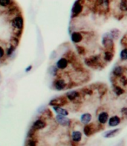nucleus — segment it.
Here are the masks:
<instances>
[{
    "mask_svg": "<svg viewBox=\"0 0 127 146\" xmlns=\"http://www.w3.org/2000/svg\"><path fill=\"white\" fill-rule=\"evenodd\" d=\"M85 62L87 65L90 67H97L98 66L101 64V61L100 60V57L99 56H92L91 58H86L85 60Z\"/></svg>",
    "mask_w": 127,
    "mask_h": 146,
    "instance_id": "obj_1",
    "label": "nucleus"
},
{
    "mask_svg": "<svg viewBox=\"0 0 127 146\" xmlns=\"http://www.w3.org/2000/svg\"><path fill=\"white\" fill-rule=\"evenodd\" d=\"M103 45L104 48H105L106 50L114 52V42L112 39L109 38L107 36H103Z\"/></svg>",
    "mask_w": 127,
    "mask_h": 146,
    "instance_id": "obj_2",
    "label": "nucleus"
},
{
    "mask_svg": "<svg viewBox=\"0 0 127 146\" xmlns=\"http://www.w3.org/2000/svg\"><path fill=\"white\" fill-rule=\"evenodd\" d=\"M83 6L81 3L80 1H77V2L74 3L73 8H72V17H77V16L80 15V14H81V12L83 11Z\"/></svg>",
    "mask_w": 127,
    "mask_h": 146,
    "instance_id": "obj_3",
    "label": "nucleus"
},
{
    "mask_svg": "<svg viewBox=\"0 0 127 146\" xmlns=\"http://www.w3.org/2000/svg\"><path fill=\"white\" fill-rule=\"evenodd\" d=\"M54 87L57 90H63L67 87V83L63 78L57 79L54 83Z\"/></svg>",
    "mask_w": 127,
    "mask_h": 146,
    "instance_id": "obj_4",
    "label": "nucleus"
},
{
    "mask_svg": "<svg viewBox=\"0 0 127 146\" xmlns=\"http://www.w3.org/2000/svg\"><path fill=\"white\" fill-rule=\"evenodd\" d=\"M97 128V127H94V125L93 124L90 125L89 123L85 126L84 129H83V132H84V134L86 137H89V136L92 135L93 133L96 132Z\"/></svg>",
    "mask_w": 127,
    "mask_h": 146,
    "instance_id": "obj_5",
    "label": "nucleus"
},
{
    "mask_svg": "<svg viewBox=\"0 0 127 146\" xmlns=\"http://www.w3.org/2000/svg\"><path fill=\"white\" fill-rule=\"evenodd\" d=\"M56 120L58 123L61 125L62 126H68L71 123V121H70L69 119H68L67 117H66V115H60V114H58L56 116Z\"/></svg>",
    "mask_w": 127,
    "mask_h": 146,
    "instance_id": "obj_6",
    "label": "nucleus"
},
{
    "mask_svg": "<svg viewBox=\"0 0 127 146\" xmlns=\"http://www.w3.org/2000/svg\"><path fill=\"white\" fill-rule=\"evenodd\" d=\"M97 8L101 11H106L109 9V0H97Z\"/></svg>",
    "mask_w": 127,
    "mask_h": 146,
    "instance_id": "obj_7",
    "label": "nucleus"
},
{
    "mask_svg": "<svg viewBox=\"0 0 127 146\" xmlns=\"http://www.w3.org/2000/svg\"><path fill=\"white\" fill-rule=\"evenodd\" d=\"M66 97L67 99L71 101V102H76V101H80V92H77V91H71V92H68L66 93Z\"/></svg>",
    "mask_w": 127,
    "mask_h": 146,
    "instance_id": "obj_8",
    "label": "nucleus"
},
{
    "mask_svg": "<svg viewBox=\"0 0 127 146\" xmlns=\"http://www.w3.org/2000/svg\"><path fill=\"white\" fill-rule=\"evenodd\" d=\"M12 25L13 27L16 29L21 30L23 27V19L22 17H17L13 20L12 22Z\"/></svg>",
    "mask_w": 127,
    "mask_h": 146,
    "instance_id": "obj_9",
    "label": "nucleus"
},
{
    "mask_svg": "<svg viewBox=\"0 0 127 146\" xmlns=\"http://www.w3.org/2000/svg\"><path fill=\"white\" fill-rule=\"evenodd\" d=\"M83 40V36L80 32H73L71 34V40L74 43H79Z\"/></svg>",
    "mask_w": 127,
    "mask_h": 146,
    "instance_id": "obj_10",
    "label": "nucleus"
},
{
    "mask_svg": "<svg viewBox=\"0 0 127 146\" xmlns=\"http://www.w3.org/2000/svg\"><path fill=\"white\" fill-rule=\"evenodd\" d=\"M120 131H121V129L120 128L114 129V130L106 131L103 133V137H105V138H112V137H114L115 136L119 134V133Z\"/></svg>",
    "mask_w": 127,
    "mask_h": 146,
    "instance_id": "obj_11",
    "label": "nucleus"
},
{
    "mask_svg": "<svg viewBox=\"0 0 127 146\" xmlns=\"http://www.w3.org/2000/svg\"><path fill=\"white\" fill-rule=\"evenodd\" d=\"M120 121H121V120H120V118L119 116L114 115L109 119V125L110 127H116L120 124Z\"/></svg>",
    "mask_w": 127,
    "mask_h": 146,
    "instance_id": "obj_12",
    "label": "nucleus"
},
{
    "mask_svg": "<svg viewBox=\"0 0 127 146\" xmlns=\"http://www.w3.org/2000/svg\"><path fill=\"white\" fill-rule=\"evenodd\" d=\"M45 126H46V123L43 120H42V119H37V121H35L34 122L32 128L34 129L35 131H37V130L43 129Z\"/></svg>",
    "mask_w": 127,
    "mask_h": 146,
    "instance_id": "obj_13",
    "label": "nucleus"
},
{
    "mask_svg": "<svg viewBox=\"0 0 127 146\" xmlns=\"http://www.w3.org/2000/svg\"><path fill=\"white\" fill-rule=\"evenodd\" d=\"M68 65V60L65 58H60L57 63V67L59 69H61V70L66 69Z\"/></svg>",
    "mask_w": 127,
    "mask_h": 146,
    "instance_id": "obj_14",
    "label": "nucleus"
},
{
    "mask_svg": "<svg viewBox=\"0 0 127 146\" xmlns=\"http://www.w3.org/2000/svg\"><path fill=\"white\" fill-rule=\"evenodd\" d=\"M109 120V113L107 112L103 111L98 115V121L101 125L106 124Z\"/></svg>",
    "mask_w": 127,
    "mask_h": 146,
    "instance_id": "obj_15",
    "label": "nucleus"
},
{
    "mask_svg": "<svg viewBox=\"0 0 127 146\" xmlns=\"http://www.w3.org/2000/svg\"><path fill=\"white\" fill-rule=\"evenodd\" d=\"M120 33V31L118 30V29H112V31H110V32L105 34L104 36H107V37H109V38L112 39V40H114V39H115L116 40V39H118V37H119Z\"/></svg>",
    "mask_w": 127,
    "mask_h": 146,
    "instance_id": "obj_16",
    "label": "nucleus"
},
{
    "mask_svg": "<svg viewBox=\"0 0 127 146\" xmlns=\"http://www.w3.org/2000/svg\"><path fill=\"white\" fill-rule=\"evenodd\" d=\"M71 140L74 142H78L82 139V133L80 131H74L71 133Z\"/></svg>",
    "mask_w": 127,
    "mask_h": 146,
    "instance_id": "obj_17",
    "label": "nucleus"
},
{
    "mask_svg": "<svg viewBox=\"0 0 127 146\" xmlns=\"http://www.w3.org/2000/svg\"><path fill=\"white\" fill-rule=\"evenodd\" d=\"M67 103L66 98H58L54 99L50 102V105L52 106H60L65 105Z\"/></svg>",
    "mask_w": 127,
    "mask_h": 146,
    "instance_id": "obj_18",
    "label": "nucleus"
},
{
    "mask_svg": "<svg viewBox=\"0 0 127 146\" xmlns=\"http://www.w3.org/2000/svg\"><path fill=\"white\" fill-rule=\"evenodd\" d=\"M123 72H124L123 67H122L120 66H117V67H115L113 69L112 74L115 77H120V76L123 75Z\"/></svg>",
    "mask_w": 127,
    "mask_h": 146,
    "instance_id": "obj_19",
    "label": "nucleus"
},
{
    "mask_svg": "<svg viewBox=\"0 0 127 146\" xmlns=\"http://www.w3.org/2000/svg\"><path fill=\"white\" fill-rule=\"evenodd\" d=\"M91 115L89 113H86L83 114L82 116H81V121L83 122V124L85 125H87V124H89V122L91 121Z\"/></svg>",
    "mask_w": 127,
    "mask_h": 146,
    "instance_id": "obj_20",
    "label": "nucleus"
},
{
    "mask_svg": "<svg viewBox=\"0 0 127 146\" xmlns=\"http://www.w3.org/2000/svg\"><path fill=\"white\" fill-rule=\"evenodd\" d=\"M114 58V53L113 52H111V51H107L106 50L104 52L103 54V59L105 61L109 62L111 61Z\"/></svg>",
    "mask_w": 127,
    "mask_h": 146,
    "instance_id": "obj_21",
    "label": "nucleus"
},
{
    "mask_svg": "<svg viewBox=\"0 0 127 146\" xmlns=\"http://www.w3.org/2000/svg\"><path fill=\"white\" fill-rule=\"evenodd\" d=\"M54 108V110H55V112H57L58 114H60V115H68V112L66 109L62 108L60 106H54V108Z\"/></svg>",
    "mask_w": 127,
    "mask_h": 146,
    "instance_id": "obj_22",
    "label": "nucleus"
},
{
    "mask_svg": "<svg viewBox=\"0 0 127 146\" xmlns=\"http://www.w3.org/2000/svg\"><path fill=\"white\" fill-rule=\"evenodd\" d=\"M118 7L120 12H127V0H120Z\"/></svg>",
    "mask_w": 127,
    "mask_h": 146,
    "instance_id": "obj_23",
    "label": "nucleus"
},
{
    "mask_svg": "<svg viewBox=\"0 0 127 146\" xmlns=\"http://www.w3.org/2000/svg\"><path fill=\"white\" fill-rule=\"evenodd\" d=\"M114 92L115 94H117L118 96H120V95H122L124 93V90L121 87H120L119 86H114Z\"/></svg>",
    "mask_w": 127,
    "mask_h": 146,
    "instance_id": "obj_24",
    "label": "nucleus"
},
{
    "mask_svg": "<svg viewBox=\"0 0 127 146\" xmlns=\"http://www.w3.org/2000/svg\"><path fill=\"white\" fill-rule=\"evenodd\" d=\"M120 56V59H121L122 60H127V48H124V49H123V50L121 51Z\"/></svg>",
    "mask_w": 127,
    "mask_h": 146,
    "instance_id": "obj_25",
    "label": "nucleus"
},
{
    "mask_svg": "<svg viewBox=\"0 0 127 146\" xmlns=\"http://www.w3.org/2000/svg\"><path fill=\"white\" fill-rule=\"evenodd\" d=\"M11 3V0H0V5L2 7H8Z\"/></svg>",
    "mask_w": 127,
    "mask_h": 146,
    "instance_id": "obj_26",
    "label": "nucleus"
},
{
    "mask_svg": "<svg viewBox=\"0 0 127 146\" xmlns=\"http://www.w3.org/2000/svg\"><path fill=\"white\" fill-rule=\"evenodd\" d=\"M58 69H58L57 67H55V66H51V67L49 68V72H50V73L52 75H57Z\"/></svg>",
    "mask_w": 127,
    "mask_h": 146,
    "instance_id": "obj_27",
    "label": "nucleus"
},
{
    "mask_svg": "<svg viewBox=\"0 0 127 146\" xmlns=\"http://www.w3.org/2000/svg\"><path fill=\"white\" fill-rule=\"evenodd\" d=\"M15 48H16V46H10V48H8V50H7V55L8 56H11V55L13 53H14V50H15Z\"/></svg>",
    "mask_w": 127,
    "mask_h": 146,
    "instance_id": "obj_28",
    "label": "nucleus"
},
{
    "mask_svg": "<svg viewBox=\"0 0 127 146\" xmlns=\"http://www.w3.org/2000/svg\"><path fill=\"white\" fill-rule=\"evenodd\" d=\"M120 43H121L123 46H127V33L123 36V38L121 39Z\"/></svg>",
    "mask_w": 127,
    "mask_h": 146,
    "instance_id": "obj_29",
    "label": "nucleus"
},
{
    "mask_svg": "<svg viewBox=\"0 0 127 146\" xmlns=\"http://www.w3.org/2000/svg\"><path fill=\"white\" fill-rule=\"evenodd\" d=\"M5 55V50L2 46H0V59L2 58Z\"/></svg>",
    "mask_w": 127,
    "mask_h": 146,
    "instance_id": "obj_30",
    "label": "nucleus"
},
{
    "mask_svg": "<svg viewBox=\"0 0 127 146\" xmlns=\"http://www.w3.org/2000/svg\"><path fill=\"white\" fill-rule=\"evenodd\" d=\"M31 68H32V66H29V67H28V68H27V69H26V72L30 71V70H31Z\"/></svg>",
    "mask_w": 127,
    "mask_h": 146,
    "instance_id": "obj_31",
    "label": "nucleus"
}]
</instances>
